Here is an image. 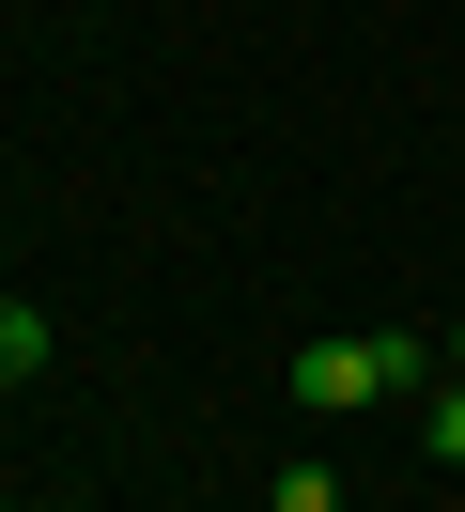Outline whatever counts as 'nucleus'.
<instances>
[{
  "instance_id": "1",
  "label": "nucleus",
  "mask_w": 465,
  "mask_h": 512,
  "mask_svg": "<svg viewBox=\"0 0 465 512\" xmlns=\"http://www.w3.org/2000/svg\"><path fill=\"white\" fill-rule=\"evenodd\" d=\"M419 373H434V342L372 326V342H310V357H295V404H310V419H357V404H388V388H419Z\"/></svg>"
},
{
  "instance_id": "2",
  "label": "nucleus",
  "mask_w": 465,
  "mask_h": 512,
  "mask_svg": "<svg viewBox=\"0 0 465 512\" xmlns=\"http://www.w3.org/2000/svg\"><path fill=\"white\" fill-rule=\"evenodd\" d=\"M31 357H47V311H31V295H0V388H16Z\"/></svg>"
},
{
  "instance_id": "3",
  "label": "nucleus",
  "mask_w": 465,
  "mask_h": 512,
  "mask_svg": "<svg viewBox=\"0 0 465 512\" xmlns=\"http://www.w3.org/2000/svg\"><path fill=\"white\" fill-rule=\"evenodd\" d=\"M419 450H434V466H465V373H450V388L419 404Z\"/></svg>"
},
{
  "instance_id": "4",
  "label": "nucleus",
  "mask_w": 465,
  "mask_h": 512,
  "mask_svg": "<svg viewBox=\"0 0 465 512\" xmlns=\"http://www.w3.org/2000/svg\"><path fill=\"white\" fill-rule=\"evenodd\" d=\"M450 373H465V311H450Z\"/></svg>"
},
{
  "instance_id": "5",
  "label": "nucleus",
  "mask_w": 465,
  "mask_h": 512,
  "mask_svg": "<svg viewBox=\"0 0 465 512\" xmlns=\"http://www.w3.org/2000/svg\"><path fill=\"white\" fill-rule=\"evenodd\" d=\"M326 512H357V497H326Z\"/></svg>"
}]
</instances>
